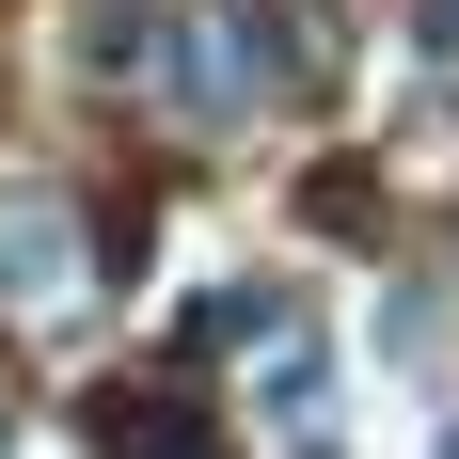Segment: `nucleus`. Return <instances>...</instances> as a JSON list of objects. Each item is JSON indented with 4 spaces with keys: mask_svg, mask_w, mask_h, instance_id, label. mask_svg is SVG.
Instances as JSON below:
<instances>
[{
    "mask_svg": "<svg viewBox=\"0 0 459 459\" xmlns=\"http://www.w3.org/2000/svg\"><path fill=\"white\" fill-rule=\"evenodd\" d=\"M254 64H270V32H254V16H238V32H206V16H190V32H159V95H175L190 127H238V111H254Z\"/></svg>",
    "mask_w": 459,
    "mask_h": 459,
    "instance_id": "1",
    "label": "nucleus"
},
{
    "mask_svg": "<svg viewBox=\"0 0 459 459\" xmlns=\"http://www.w3.org/2000/svg\"><path fill=\"white\" fill-rule=\"evenodd\" d=\"M80 285V222L48 190H0V301H64Z\"/></svg>",
    "mask_w": 459,
    "mask_h": 459,
    "instance_id": "2",
    "label": "nucleus"
},
{
    "mask_svg": "<svg viewBox=\"0 0 459 459\" xmlns=\"http://www.w3.org/2000/svg\"><path fill=\"white\" fill-rule=\"evenodd\" d=\"M317 396H333V349H301V333H285V349H270V380H254V412H270V428H301Z\"/></svg>",
    "mask_w": 459,
    "mask_h": 459,
    "instance_id": "3",
    "label": "nucleus"
},
{
    "mask_svg": "<svg viewBox=\"0 0 459 459\" xmlns=\"http://www.w3.org/2000/svg\"><path fill=\"white\" fill-rule=\"evenodd\" d=\"M95 428H111V459H206V428H190V412H143V396H111Z\"/></svg>",
    "mask_w": 459,
    "mask_h": 459,
    "instance_id": "4",
    "label": "nucleus"
},
{
    "mask_svg": "<svg viewBox=\"0 0 459 459\" xmlns=\"http://www.w3.org/2000/svg\"><path fill=\"white\" fill-rule=\"evenodd\" d=\"M428 48H444V64H459V0H428Z\"/></svg>",
    "mask_w": 459,
    "mask_h": 459,
    "instance_id": "5",
    "label": "nucleus"
},
{
    "mask_svg": "<svg viewBox=\"0 0 459 459\" xmlns=\"http://www.w3.org/2000/svg\"><path fill=\"white\" fill-rule=\"evenodd\" d=\"M428 459H459V412H444V428H428Z\"/></svg>",
    "mask_w": 459,
    "mask_h": 459,
    "instance_id": "6",
    "label": "nucleus"
}]
</instances>
